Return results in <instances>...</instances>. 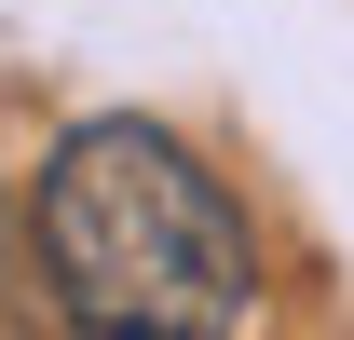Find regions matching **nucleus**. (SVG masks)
Returning <instances> with one entry per match:
<instances>
[{
    "label": "nucleus",
    "instance_id": "f257e3e1",
    "mask_svg": "<svg viewBox=\"0 0 354 340\" xmlns=\"http://www.w3.org/2000/svg\"><path fill=\"white\" fill-rule=\"evenodd\" d=\"M41 286L68 340H232L259 299V232L164 123H68L41 164Z\"/></svg>",
    "mask_w": 354,
    "mask_h": 340
}]
</instances>
